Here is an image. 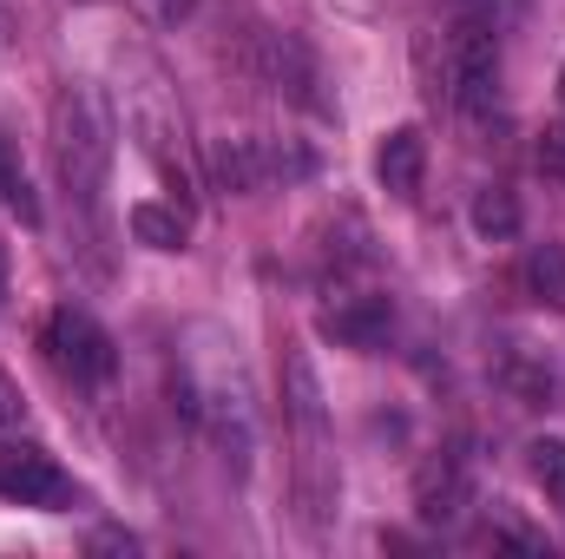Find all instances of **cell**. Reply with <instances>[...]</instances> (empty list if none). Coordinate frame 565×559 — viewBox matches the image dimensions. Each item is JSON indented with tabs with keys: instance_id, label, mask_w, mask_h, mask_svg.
Masks as SVG:
<instances>
[{
	"instance_id": "1",
	"label": "cell",
	"mask_w": 565,
	"mask_h": 559,
	"mask_svg": "<svg viewBox=\"0 0 565 559\" xmlns=\"http://www.w3.org/2000/svg\"><path fill=\"white\" fill-rule=\"evenodd\" d=\"M46 133H53V165H60L66 198H79V211H99L106 171H113V126H106L99 99L86 86H60L53 113H46Z\"/></svg>"
},
{
	"instance_id": "2",
	"label": "cell",
	"mask_w": 565,
	"mask_h": 559,
	"mask_svg": "<svg viewBox=\"0 0 565 559\" xmlns=\"http://www.w3.org/2000/svg\"><path fill=\"white\" fill-rule=\"evenodd\" d=\"M46 356H53V369L66 376V382H79V389H99V382H113V369H119V349H113V336L86 316V309H53L46 316Z\"/></svg>"
},
{
	"instance_id": "3",
	"label": "cell",
	"mask_w": 565,
	"mask_h": 559,
	"mask_svg": "<svg viewBox=\"0 0 565 559\" xmlns=\"http://www.w3.org/2000/svg\"><path fill=\"white\" fill-rule=\"evenodd\" d=\"M447 73H454V99H460L467 113H487V106H493V80H500V33H493V20L467 13V20L454 27V40H447Z\"/></svg>"
},
{
	"instance_id": "4",
	"label": "cell",
	"mask_w": 565,
	"mask_h": 559,
	"mask_svg": "<svg viewBox=\"0 0 565 559\" xmlns=\"http://www.w3.org/2000/svg\"><path fill=\"white\" fill-rule=\"evenodd\" d=\"M0 500H20V507H73V481L46 454L0 441Z\"/></svg>"
},
{
	"instance_id": "5",
	"label": "cell",
	"mask_w": 565,
	"mask_h": 559,
	"mask_svg": "<svg viewBox=\"0 0 565 559\" xmlns=\"http://www.w3.org/2000/svg\"><path fill=\"white\" fill-rule=\"evenodd\" d=\"M467 461L460 454H440V461H427L422 474H415V514H422L427 527H454L460 520V507H467Z\"/></svg>"
},
{
	"instance_id": "6",
	"label": "cell",
	"mask_w": 565,
	"mask_h": 559,
	"mask_svg": "<svg viewBox=\"0 0 565 559\" xmlns=\"http://www.w3.org/2000/svg\"><path fill=\"white\" fill-rule=\"evenodd\" d=\"M388 323H395L388 296H349V303H335L322 316V336H335L349 349H375V342H388Z\"/></svg>"
},
{
	"instance_id": "7",
	"label": "cell",
	"mask_w": 565,
	"mask_h": 559,
	"mask_svg": "<svg viewBox=\"0 0 565 559\" xmlns=\"http://www.w3.org/2000/svg\"><path fill=\"white\" fill-rule=\"evenodd\" d=\"M132 133H139L145 158L158 165V178L178 191V198H191V158H184V145H178V126L164 119V113H151V106H139L132 113Z\"/></svg>"
},
{
	"instance_id": "8",
	"label": "cell",
	"mask_w": 565,
	"mask_h": 559,
	"mask_svg": "<svg viewBox=\"0 0 565 559\" xmlns=\"http://www.w3.org/2000/svg\"><path fill=\"white\" fill-rule=\"evenodd\" d=\"M282 389H289V421H296V434H302V461H322V389H316V369L302 362V356H289V369H282Z\"/></svg>"
},
{
	"instance_id": "9",
	"label": "cell",
	"mask_w": 565,
	"mask_h": 559,
	"mask_svg": "<svg viewBox=\"0 0 565 559\" xmlns=\"http://www.w3.org/2000/svg\"><path fill=\"white\" fill-rule=\"evenodd\" d=\"M422 171H427V139L415 126H395V133L382 139V151H375V178H382L395 198H415V191H422Z\"/></svg>"
},
{
	"instance_id": "10",
	"label": "cell",
	"mask_w": 565,
	"mask_h": 559,
	"mask_svg": "<svg viewBox=\"0 0 565 559\" xmlns=\"http://www.w3.org/2000/svg\"><path fill=\"white\" fill-rule=\"evenodd\" d=\"M211 178L224 191H257L264 184V145L257 139H224L211 151Z\"/></svg>"
},
{
	"instance_id": "11",
	"label": "cell",
	"mask_w": 565,
	"mask_h": 559,
	"mask_svg": "<svg viewBox=\"0 0 565 559\" xmlns=\"http://www.w3.org/2000/svg\"><path fill=\"white\" fill-rule=\"evenodd\" d=\"M126 224L145 251H184V211L178 204H132Z\"/></svg>"
},
{
	"instance_id": "12",
	"label": "cell",
	"mask_w": 565,
	"mask_h": 559,
	"mask_svg": "<svg viewBox=\"0 0 565 559\" xmlns=\"http://www.w3.org/2000/svg\"><path fill=\"white\" fill-rule=\"evenodd\" d=\"M520 277H526V289H533L546 309H565V251L559 244H533L526 264H520Z\"/></svg>"
},
{
	"instance_id": "13",
	"label": "cell",
	"mask_w": 565,
	"mask_h": 559,
	"mask_svg": "<svg viewBox=\"0 0 565 559\" xmlns=\"http://www.w3.org/2000/svg\"><path fill=\"white\" fill-rule=\"evenodd\" d=\"M473 231H480V238H513V231H520V204H513V191L487 184V191L473 198Z\"/></svg>"
},
{
	"instance_id": "14",
	"label": "cell",
	"mask_w": 565,
	"mask_h": 559,
	"mask_svg": "<svg viewBox=\"0 0 565 559\" xmlns=\"http://www.w3.org/2000/svg\"><path fill=\"white\" fill-rule=\"evenodd\" d=\"M526 467H533V481L546 487V500L565 514V441H533V447H526Z\"/></svg>"
},
{
	"instance_id": "15",
	"label": "cell",
	"mask_w": 565,
	"mask_h": 559,
	"mask_svg": "<svg viewBox=\"0 0 565 559\" xmlns=\"http://www.w3.org/2000/svg\"><path fill=\"white\" fill-rule=\"evenodd\" d=\"M0 204L20 211V224H40V198H33V184H26V171L7 145H0Z\"/></svg>"
},
{
	"instance_id": "16",
	"label": "cell",
	"mask_w": 565,
	"mask_h": 559,
	"mask_svg": "<svg viewBox=\"0 0 565 559\" xmlns=\"http://www.w3.org/2000/svg\"><path fill=\"white\" fill-rule=\"evenodd\" d=\"M264 145V178H309V151L302 145H289V139H257Z\"/></svg>"
},
{
	"instance_id": "17",
	"label": "cell",
	"mask_w": 565,
	"mask_h": 559,
	"mask_svg": "<svg viewBox=\"0 0 565 559\" xmlns=\"http://www.w3.org/2000/svg\"><path fill=\"white\" fill-rule=\"evenodd\" d=\"M533 158H540V171H546L553 184H565V139H559V133H546V139H540V151H533Z\"/></svg>"
},
{
	"instance_id": "18",
	"label": "cell",
	"mask_w": 565,
	"mask_h": 559,
	"mask_svg": "<svg viewBox=\"0 0 565 559\" xmlns=\"http://www.w3.org/2000/svg\"><path fill=\"white\" fill-rule=\"evenodd\" d=\"M20 415H26V395L13 376H0V428H20Z\"/></svg>"
},
{
	"instance_id": "19",
	"label": "cell",
	"mask_w": 565,
	"mask_h": 559,
	"mask_svg": "<svg viewBox=\"0 0 565 559\" xmlns=\"http://www.w3.org/2000/svg\"><path fill=\"white\" fill-rule=\"evenodd\" d=\"M145 13H151L158 27H178V20L191 13V0H145Z\"/></svg>"
},
{
	"instance_id": "20",
	"label": "cell",
	"mask_w": 565,
	"mask_h": 559,
	"mask_svg": "<svg viewBox=\"0 0 565 559\" xmlns=\"http://www.w3.org/2000/svg\"><path fill=\"white\" fill-rule=\"evenodd\" d=\"M0 296H7V257H0Z\"/></svg>"
}]
</instances>
